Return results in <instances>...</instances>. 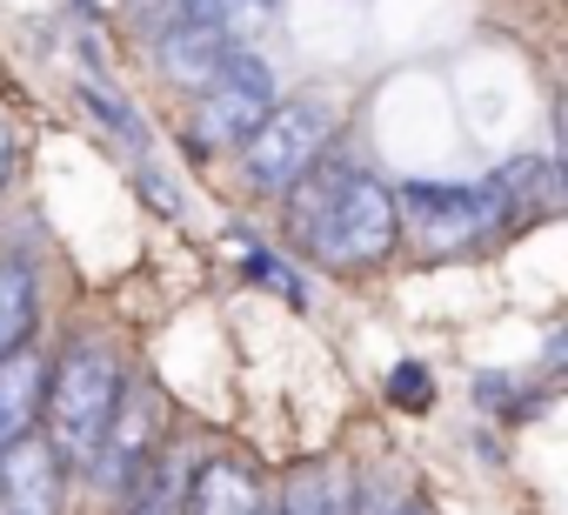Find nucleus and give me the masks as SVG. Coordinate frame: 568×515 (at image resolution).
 Segmentation results:
<instances>
[{
    "label": "nucleus",
    "mask_w": 568,
    "mask_h": 515,
    "mask_svg": "<svg viewBox=\"0 0 568 515\" xmlns=\"http://www.w3.org/2000/svg\"><path fill=\"white\" fill-rule=\"evenodd\" d=\"M402 515H415V508H402Z\"/></svg>",
    "instance_id": "nucleus-19"
},
{
    "label": "nucleus",
    "mask_w": 568,
    "mask_h": 515,
    "mask_svg": "<svg viewBox=\"0 0 568 515\" xmlns=\"http://www.w3.org/2000/svg\"><path fill=\"white\" fill-rule=\"evenodd\" d=\"M261 495H254V475L227 455H207L201 468H187V495H181V515H254Z\"/></svg>",
    "instance_id": "nucleus-8"
},
{
    "label": "nucleus",
    "mask_w": 568,
    "mask_h": 515,
    "mask_svg": "<svg viewBox=\"0 0 568 515\" xmlns=\"http://www.w3.org/2000/svg\"><path fill=\"white\" fill-rule=\"evenodd\" d=\"M61 455L41 435H21L0 448V515H61Z\"/></svg>",
    "instance_id": "nucleus-5"
},
{
    "label": "nucleus",
    "mask_w": 568,
    "mask_h": 515,
    "mask_svg": "<svg viewBox=\"0 0 568 515\" xmlns=\"http://www.w3.org/2000/svg\"><path fill=\"white\" fill-rule=\"evenodd\" d=\"M388 395H395L402 408H428V368H395V375H388Z\"/></svg>",
    "instance_id": "nucleus-15"
},
{
    "label": "nucleus",
    "mask_w": 568,
    "mask_h": 515,
    "mask_svg": "<svg viewBox=\"0 0 568 515\" xmlns=\"http://www.w3.org/2000/svg\"><path fill=\"white\" fill-rule=\"evenodd\" d=\"M281 515H342L335 475H328V468H302L295 488H288V508H281Z\"/></svg>",
    "instance_id": "nucleus-12"
},
{
    "label": "nucleus",
    "mask_w": 568,
    "mask_h": 515,
    "mask_svg": "<svg viewBox=\"0 0 568 515\" xmlns=\"http://www.w3.org/2000/svg\"><path fill=\"white\" fill-rule=\"evenodd\" d=\"M254 515H281V508H254Z\"/></svg>",
    "instance_id": "nucleus-18"
},
{
    "label": "nucleus",
    "mask_w": 568,
    "mask_h": 515,
    "mask_svg": "<svg viewBox=\"0 0 568 515\" xmlns=\"http://www.w3.org/2000/svg\"><path fill=\"white\" fill-rule=\"evenodd\" d=\"M227 8H241V0H227ZM247 8H267V0H247Z\"/></svg>",
    "instance_id": "nucleus-17"
},
{
    "label": "nucleus",
    "mask_w": 568,
    "mask_h": 515,
    "mask_svg": "<svg viewBox=\"0 0 568 515\" xmlns=\"http://www.w3.org/2000/svg\"><path fill=\"white\" fill-rule=\"evenodd\" d=\"M141 8H148V21H154V28H174V21H214V14H227V21H234L227 0H141Z\"/></svg>",
    "instance_id": "nucleus-13"
},
{
    "label": "nucleus",
    "mask_w": 568,
    "mask_h": 515,
    "mask_svg": "<svg viewBox=\"0 0 568 515\" xmlns=\"http://www.w3.org/2000/svg\"><path fill=\"white\" fill-rule=\"evenodd\" d=\"M114 402H121V368L101 342H74L61 355V368L48 375L41 388V408H48V448L61 455V468L74 462H94L108 422H114Z\"/></svg>",
    "instance_id": "nucleus-2"
},
{
    "label": "nucleus",
    "mask_w": 568,
    "mask_h": 515,
    "mask_svg": "<svg viewBox=\"0 0 568 515\" xmlns=\"http://www.w3.org/2000/svg\"><path fill=\"white\" fill-rule=\"evenodd\" d=\"M328 108L315 101H288V108H267L247 134H241V174L261 188V194H288L322 154H328Z\"/></svg>",
    "instance_id": "nucleus-3"
},
{
    "label": "nucleus",
    "mask_w": 568,
    "mask_h": 515,
    "mask_svg": "<svg viewBox=\"0 0 568 515\" xmlns=\"http://www.w3.org/2000/svg\"><path fill=\"white\" fill-rule=\"evenodd\" d=\"M274 108V74H267V61H254V54H234L201 94H194V121H187V148H201V154H214V148H227V141H241L261 114Z\"/></svg>",
    "instance_id": "nucleus-4"
},
{
    "label": "nucleus",
    "mask_w": 568,
    "mask_h": 515,
    "mask_svg": "<svg viewBox=\"0 0 568 515\" xmlns=\"http://www.w3.org/2000/svg\"><path fill=\"white\" fill-rule=\"evenodd\" d=\"M302 194L288 201V234L315 254L322 269L335 275H355V269H375L388 262V248L402 241V221H395V194L368 174V168H308L295 181Z\"/></svg>",
    "instance_id": "nucleus-1"
},
{
    "label": "nucleus",
    "mask_w": 568,
    "mask_h": 515,
    "mask_svg": "<svg viewBox=\"0 0 568 515\" xmlns=\"http://www.w3.org/2000/svg\"><path fill=\"white\" fill-rule=\"evenodd\" d=\"M234 241H241V234H234ZM241 262H247V275H254V282H267L281 302H302V282H295L288 269H281L274 254H261V248H247V241H241Z\"/></svg>",
    "instance_id": "nucleus-14"
},
{
    "label": "nucleus",
    "mask_w": 568,
    "mask_h": 515,
    "mask_svg": "<svg viewBox=\"0 0 568 515\" xmlns=\"http://www.w3.org/2000/svg\"><path fill=\"white\" fill-rule=\"evenodd\" d=\"M234 54H241V48H234V21H227V14L161 28V74H168V81H181V88H194V94H201V88H207Z\"/></svg>",
    "instance_id": "nucleus-7"
},
{
    "label": "nucleus",
    "mask_w": 568,
    "mask_h": 515,
    "mask_svg": "<svg viewBox=\"0 0 568 515\" xmlns=\"http://www.w3.org/2000/svg\"><path fill=\"white\" fill-rule=\"evenodd\" d=\"M161 442V395L154 388H121V402H114V422H108V435H101V482L108 488H121V482H134L154 455Z\"/></svg>",
    "instance_id": "nucleus-6"
},
{
    "label": "nucleus",
    "mask_w": 568,
    "mask_h": 515,
    "mask_svg": "<svg viewBox=\"0 0 568 515\" xmlns=\"http://www.w3.org/2000/svg\"><path fill=\"white\" fill-rule=\"evenodd\" d=\"M41 388H48V362L34 349H14L0 355V448L21 442L41 415Z\"/></svg>",
    "instance_id": "nucleus-9"
},
{
    "label": "nucleus",
    "mask_w": 568,
    "mask_h": 515,
    "mask_svg": "<svg viewBox=\"0 0 568 515\" xmlns=\"http://www.w3.org/2000/svg\"><path fill=\"white\" fill-rule=\"evenodd\" d=\"M181 495H187V455H154L141 468L134 515H181Z\"/></svg>",
    "instance_id": "nucleus-11"
},
{
    "label": "nucleus",
    "mask_w": 568,
    "mask_h": 515,
    "mask_svg": "<svg viewBox=\"0 0 568 515\" xmlns=\"http://www.w3.org/2000/svg\"><path fill=\"white\" fill-rule=\"evenodd\" d=\"M8 161H14V148H8V128H0V181H8Z\"/></svg>",
    "instance_id": "nucleus-16"
},
{
    "label": "nucleus",
    "mask_w": 568,
    "mask_h": 515,
    "mask_svg": "<svg viewBox=\"0 0 568 515\" xmlns=\"http://www.w3.org/2000/svg\"><path fill=\"white\" fill-rule=\"evenodd\" d=\"M34 315H41V282H34V262H28V254H0V355L28 349Z\"/></svg>",
    "instance_id": "nucleus-10"
}]
</instances>
